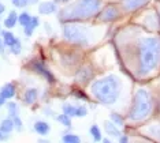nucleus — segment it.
Returning <instances> with one entry per match:
<instances>
[{"instance_id":"obj_1","label":"nucleus","mask_w":160,"mask_h":143,"mask_svg":"<svg viewBox=\"0 0 160 143\" xmlns=\"http://www.w3.org/2000/svg\"><path fill=\"white\" fill-rule=\"evenodd\" d=\"M160 63V38L145 37L138 42V71L147 75L158 68Z\"/></svg>"},{"instance_id":"obj_2","label":"nucleus","mask_w":160,"mask_h":143,"mask_svg":"<svg viewBox=\"0 0 160 143\" xmlns=\"http://www.w3.org/2000/svg\"><path fill=\"white\" fill-rule=\"evenodd\" d=\"M93 97L104 105H112L121 94V79L116 75H108L105 78L94 80L90 86Z\"/></svg>"},{"instance_id":"obj_3","label":"nucleus","mask_w":160,"mask_h":143,"mask_svg":"<svg viewBox=\"0 0 160 143\" xmlns=\"http://www.w3.org/2000/svg\"><path fill=\"white\" fill-rule=\"evenodd\" d=\"M101 0H77L60 11V19L64 22L86 19L99 12Z\"/></svg>"},{"instance_id":"obj_4","label":"nucleus","mask_w":160,"mask_h":143,"mask_svg":"<svg viewBox=\"0 0 160 143\" xmlns=\"http://www.w3.org/2000/svg\"><path fill=\"white\" fill-rule=\"evenodd\" d=\"M152 97L145 89H140L134 95L132 109L129 112V119L132 122H141L147 119L152 112Z\"/></svg>"},{"instance_id":"obj_5","label":"nucleus","mask_w":160,"mask_h":143,"mask_svg":"<svg viewBox=\"0 0 160 143\" xmlns=\"http://www.w3.org/2000/svg\"><path fill=\"white\" fill-rule=\"evenodd\" d=\"M62 33H63L64 40L79 46L89 45L90 38L93 37L90 29L82 26V25H64L62 29Z\"/></svg>"},{"instance_id":"obj_6","label":"nucleus","mask_w":160,"mask_h":143,"mask_svg":"<svg viewBox=\"0 0 160 143\" xmlns=\"http://www.w3.org/2000/svg\"><path fill=\"white\" fill-rule=\"evenodd\" d=\"M32 67H33V69L36 72H38L40 75L44 76L48 82H51V83L55 82V76H53L52 72H51L49 69L45 67L44 63H41V61H33V63H32Z\"/></svg>"},{"instance_id":"obj_7","label":"nucleus","mask_w":160,"mask_h":143,"mask_svg":"<svg viewBox=\"0 0 160 143\" xmlns=\"http://www.w3.org/2000/svg\"><path fill=\"white\" fill-rule=\"evenodd\" d=\"M118 17H119L118 8L114 6H108L100 12L99 18H100V21H103V22H111V21H115Z\"/></svg>"},{"instance_id":"obj_8","label":"nucleus","mask_w":160,"mask_h":143,"mask_svg":"<svg viewBox=\"0 0 160 143\" xmlns=\"http://www.w3.org/2000/svg\"><path fill=\"white\" fill-rule=\"evenodd\" d=\"M56 11H58V6L53 2H44L40 3L38 6V12L41 15H51V14L56 12Z\"/></svg>"},{"instance_id":"obj_9","label":"nucleus","mask_w":160,"mask_h":143,"mask_svg":"<svg viewBox=\"0 0 160 143\" xmlns=\"http://www.w3.org/2000/svg\"><path fill=\"white\" fill-rule=\"evenodd\" d=\"M15 86L14 83H6L4 86L0 89V97H3L4 100H11V98L15 95Z\"/></svg>"},{"instance_id":"obj_10","label":"nucleus","mask_w":160,"mask_h":143,"mask_svg":"<svg viewBox=\"0 0 160 143\" xmlns=\"http://www.w3.org/2000/svg\"><path fill=\"white\" fill-rule=\"evenodd\" d=\"M145 3H148V0H125L123 2V7L126 11H134L140 7H142Z\"/></svg>"},{"instance_id":"obj_11","label":"nucleus","mask_w":160,"mask_h":143,"mask_svg":"<svg viewBox=\"0 0 160 143\" xmlns=\"http://www.w3.org/2000/svg\"><path fill=\"white\" fill-rule=\"evenodd\" d=\"M92 78H93V71H92V69H90L89 67H88V68L79 69L78 74H77V79H78V82H81V83L89 82V80L92 79Z\"/></svg>"},{"instance_id":"obj_12","label":"nucleus","mask_w":160,"mask_h":143,"mask_svg":"<svg viewBox=\"0 0 160 143\" xmlns=\"http://www.w3.org/2000/svg\"><path fill=\"white\" fill-rule=\"evenodd\" d=\"M104 128H105V131H107V134L110 135V136L119 138L122 135L121 131H119V128H118V126H116L115 123H112V122H105L104 123Z\"/></svg>"},{"instance_id":"obj_13","label":"nucleus","mask_w":160,"mask_h":143,"mask_svg":"<svg viewBox=\"0 0 160 143\" xmlns=\"http://www.w3.org/2000/svg\"><path fill=\"white\" fill-rule=\"evenodd\" d=\"M40 25V19L37 17H32V21L29 22V25H26V26L23 27V31L25 34L28 36V37H32V34L34 33V30L37 29V26Z\"/></svg>"},{"instance_id":"obj_14","label":"nucleus","mask_w":160,"mask_h":143,"mask_svg":"<svg viewBox=\"0 0 160 143\" xmlns=\"http://www.w3.org/2000/svg\"><path fill=\"white\" fill-rule=\"evenodd\" d=\"M37 97H38V91L36 89H28L25 91V95H23V101L25 104L28 105H32L37 101Z\"/></svg>"},{"instance_id":"obj_15","label":"nucleus","mask_w":160,"mask_h":143,"mask_svg":"<svg viewBox=\"0 0 160 143\" xmlns=\"http://www.w3.org/2000/svg\"><path fill=\"white\" fill-rule=\"evenodd\" d=\"M34 131L37 132L38 135H48L49 134V131H51V127H49V124L47 123V122H36V124H34Z\"/></svg>"},{"instance_id":"obj_16","label":"nucleus","mask_w":160,"mask_h":143,"mask_svg":"<svg viewBox=\"0 0 160 143\" xmlns=\"http://www.w3.org/2000/svg\"><path fill=\"white\" fill-rule=\"evenodd\" d=\"M2 36H3V42H4V45H6V46H8V48H10V46H12L14 44L18 41V38L12 34L11 31L4 30V31H2Z\"/></svg>"},{"instance_id":"obj_17","label":"nucleus","mask_w":160,"mask_h":143,"mask_svg":"<svg viewBox=\"0 0 160 143\" xmlns=\"http://www.w3.org/2000/svg\"><path fill=\"white\" fill-rule=\"evenodd\" d=\"M14 128H15V126H14V120L11 119V117L4 119L2 122V124H0V130H2L3 134H10Z\"/></svg>"},{"instance_id":"obj_18","label":"nucleus","mask_w":160,"mask_h":143,"mask_svg":"<svg viewBox=\"0 0 160 143\" xmlns=\"http://www.w3.org/2000/svg\"><path fill=\"white\" fill-rule=\"evenodd\" d=\"M17 22H18V14L15 11H11V12L8 14V17L4 19V26L7 29H12V27H15Z\"/></svg>"},{"instance_id":"obj_19","label":"nucleus","mask_w":160,"mask_h":143,"mask_svg":"<svg viewBox=\"0 0 160 143\" xmlns=\"http://www.w3.org/2000/svg\"><path fill=\"white\" fill-rule=\"evenodd\" d=\"M56 120L62 124V126H64V127H71V116H68L67 113H60V115L56 117Z\"/></svg>"},{"instance_id":"obj_20","label":"nucleus","mask_w":160,"mask_h":143,"mask_svg":"<svg viewBox=\"0 0 160 143\" xmlns=\"http://www.w3.org/2000/svg\"><path fill=\"white\" fill-rule=\"evenodd\" d=\"M32 21V15L29 12H21L19 15H18V22H19V25L22 27H25L26 25H29V22Z\"/></svg>"},{"instance_id":"obj_21","label":"nucleus","mask_w":160,"mask_h":143,"mask_svg":"<svg viewBox=\"0 0 160 143\" xmlns=\"http://www.w3.org/2000/svg\"><path fill=\"white\" fill-rule=\"evenodd\" d=\"M62 142H64V143H78V142H81V139H79V136L75 135V134H64L63 136H62Z\"/></svg>"},{"instance_id":"obj_22","label":"nucleus","mask_w":160,"mask_h":143,"mask_svg":"<svg viewBox=\"0 0 160 143\" xmlns=\"http://www.w3.org/2000/svg\"><path fill=\"white\" fill-rule=\"evenodd\" d=\"M90 135H92V138H93V141L94 142H100L101 141V131H100V128L94 124V126L90 127Z\"/></svg>"},{"instance_id":"obj_23","label":"nucleus","mask_w":160,"mask_h":143,"mask_svg":"<svg viewBox=\"0 0 160 143\" xmlns=\"http://www.w3.org/2000/svg\"><path fill=\"white\" fill-rule=\"evenodd\" d=\"M148 132L151 136H153L155 139H158V141H160V124H156V126H151L148 127Z\"/></svg>"},{"instance_id":"obj_24","label":"nucleus","mask_w":160,"mask_h":143,"mask_svg":"<svg viewBox=\"0 0 160 143\" xmlns=\"http://www.w3.org/2000/svg\"><path fill=\"white\" fill-rule=\"evenodd\" d=\"M62 111H63V113H67L68 116H75V113H77V106L71 105V104H64L63 106H62Z\"/></svg>"},{"instance_id":"obj_25","label":"nucleus","mask_w":160,"mask_h":143,"mask_svg":"<svg viewBox=\"0 0 160 143\" xmlns=\"http://www.w3.org/2000/svg\"><path fill=\"white\" fill-rule=\"evenodd\" d=\"M7 109H8V115L11 119L18 116V104H15V102H8V104H7Z\"/></svg>"},{"instance_id":"obj_26","label":"nucleus","mask_w":160,"mask_h":143,"mask_svg":"<svg viewBox=\"0 0 160 143\" xmlns=\"http://www.w3.org/2000/svg\"><path fill=\"white\" fill-rule=\"evenodd\" d=\"M111 122L115 123L118 127H122L125 122H123V117L119 115V113H111Z\"/></svg>"},{"instance_id":"obj_27","label":"nucleus","mask_w":160,"mask_h":143,"mask_svg":"<svg viewBox=\"0 0 160 143\" xmlns=\"http://www.w3.org/2000/svg\"><path fill=\"white\" fill-rule=\"evenodd\" d=\"M36 2H37V0H12V4L15 7L22 8V7H26L30 4V3H36Z\"/></svg>"},{"instance_id":"obj_28","label":"nucleus","mask_w":160,"mask_h":143,"mask_svg":"<svg viewBox=\"0 0 160 143\" xmlns=\"http://www.w3.org/2000/svg\"><path fill=\"white\" fill-rule=\"evenodd\" d=\"M21 50H22V44H21L19 40H18L12 46H10V52H11L12 55H19Z\"/></svg>"},{"instance_id":"obj_29","label":"nucleus","mask_w":160,"mask_h":143,"mask_svg":"<svg viewBox=\"0 0 160 143\" xmlns=\"http://www.w3.org/2000/svg\"><path fill=\"white\" fill-rule=\"evenodd\" d=\"M88 115V109L85 106H77V113H75V117H83Z\"/></svg>"},{"instance_id":"obj_30","label":"nucleus","mask_w":160,"mask_h":143,"mask_svg":"<svg viewBox=\"0 0 160 143\" xmlns=\"http://www.w3.org/2000/svg\"><path fill=\"white\" fill-rule=\"evenodd\" d=\"M12 120H14V126H15L17 130H22V120H21L18 116L12 117Z\"/></svg>"},{"instance_id":"obj_31","label":"nucleus","mask_w":160,"mask_h":143,"mask_svg":"<svg viewBox=\"0 0 160 143\" xmlns=\"http://www.w3.org/2000/svg\"><path fill=\"white\" fill-rule=\"evenodd\" d=\"M74 94H77L78 97H81V98H85V100H88V95H85L83 93H81L79 90H75V93H74Z\"/></svg>"},{"instance_id":"obj_32","label":"nucleus","mask_w":160,"mask_h":143,"mask_svg":"<svg viewBox=\"0 0 160 143\" xmlns=\"http://www.w3.org/2000/svg\"><path fill=\"white\" fill-rule=\"evenodd\" d=\"M4 46L6 45H4V42H3V40H0V53L2 55L4 53Z\"/></svg>"},{"instance_id":"obj_33","label":"nucleus","mask_w":160,"mask_h":143,"mask_svg":"<svg viewBox=\"0 0 160 143\" xmlns=\"http://www.w3.org/2000/svg\"><path fill=\"white\" fill-rule=\"evenodd\" d=\"M6 11V7H4V4H3V3H0V15H2L3 12H4Z\"/></svg>"},{"instance_id":"obj_34","label":"nucleus","mask_w":160,"mask_h":143,"mask_svg":"<svg viewBox=\"0 0 160 143\" xmlns=\"http://www.w3.org/2000/svg\"><path fill=\"white\" fill-rule=\"evenodd\" d=\"M127 141H129L127 136H119V142H127Z\"/></svg>"},{"instance_id":"obj_35","label":"nucleus","mask_w":160,"mask_h":143,"mask_svg":"<svg viewBox=\"0 0 160 143\" xmlns=\"http://www.w3.org/2000/svg\"><path fill=\"white\" fill-rule=\"evenodd\" d=\"M4 104H6V100H4L3 97H0V106H3Z\"/></svg>"},{"instance_id":"obj_36","label":"nucleus","mask_w":160,"mask_h":143,"mask_svg":"<svg viewBox=\"0 0 160 143\" xmlns=\"http://www.w3.org/2000/svg\"><path fill=\"white\" fill-rule=\"evenodd\" d=\"M56 2H60V3H66V2H68V0H56Z\"/></svg>"},{"instance_id":"obj_37","label":"nucleus","mask_w":160,"mask_h":143,"mask_svg":"<svg viewBox=\"0 0 160 143\" xmlns=\"http://www.w3.org/2000/svg\"><path fill=\"white\" fill-rule=\"evenodd\" d=\"M2 134H3V132H2V130H0V139H2Z\"/></svg>"}]
</instances>
